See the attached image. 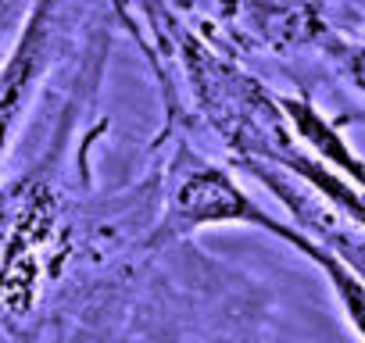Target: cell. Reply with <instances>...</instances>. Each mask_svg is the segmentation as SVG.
Wrapping results in <instances>:
<instances>
[{"mask_svg": "<svg viewBox=\"0 0 365 343\" xmlns=\"http://www.w3.org/2000/svg\"><path fill=\"white\" fill-rule=\"evenodd\" d=\"M255 229L276 236L279 243H287L290 250H297L304 261H312V265L322 272V279L329 283L333 300L340 304L344 322H347V325L354 329V336L365 343V275H361L336 247H329L326 240H319V236L308 233V229H297V226H290V222H279L272 211H265Z\"/></svg>", "mask_w": 365, "mask_h": 343, "instance_id": "3", "label": "cell"}, {"mask_svg": "<svg viewBox=\"0 0 365 343\" xmlns=\"http://www.w3.org/2000/svg\"><path fill=\"white\" fill-rule=\"evenodd\" d=\"M319 51L336 65V72L351 83V90H358V93L365 97V43L344 40V36H336V33L329 29L326 40L319 43Z\"/></svg>", "mask_w": 365, "mask_h": 343, "instance_id": "5", "label": "cell"}, {"mask_svg": "<svg viewBox=\"0 0 365 343\" xmlns=\"http://www.w3.org/2000/svg\"><path fill=\"white\" fill-rule=\"evenodd\" d=\"M219 19L240 47L265 54L319 47L329 33L312 0H219Z\"/></svg>", "mask_w": 365, "mask_h": 343, "instance_id": "2", "label": "cell"}, {"mask_svg": "<svg viewBox=\"0 0 365 343\" xmlns=\"http://www.w3.org/2000/svg\"><path fill=\"white\" fill-rule=\"evenodd\" d=\"M262 204H255L226 168L179 150L168 164L165 190V233L194 236L212 226H258Z\"/></svg>", "mask_w": 365, "mask_h": 343, "instance_id": "1", "label": "cell"}, {"mask_svg": "<svg viewBox=\"0 0 365 343\" xmlns=\"http://www.w3.org/2000/svg\"><path fill=\"white\" fill-rule=\"evenodd\" d=\"M276 104H279L287 125L294 129V136L301 139V147L312 150L315 161H322L336 179H344V183L365 201V157L347 143L344 122H333L329 115H322L312 97L279 93Z\"/></svg>", "mask_w": 365, "mask_h": 343, "instance_id": "4", "label": "cell"}]
</instances>
